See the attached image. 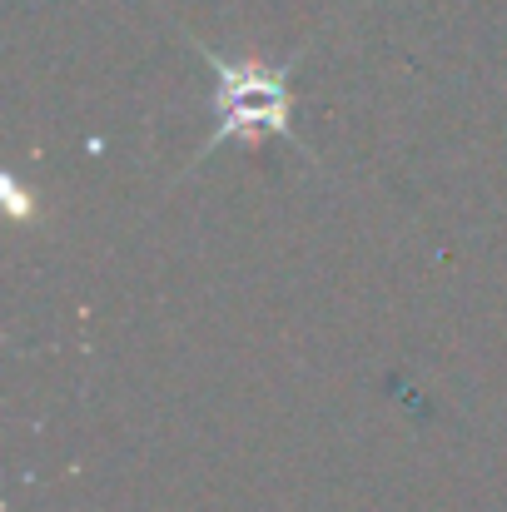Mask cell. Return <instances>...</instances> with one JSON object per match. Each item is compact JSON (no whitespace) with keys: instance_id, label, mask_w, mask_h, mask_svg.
Instances as JSON below:
<instances>
[{"instance_id":"cell-1","label":"cell","mask_w":507,"mask_h":512,"mask_svg":"<svg viewBox=\"0 0 507 512\" xmlns=\"http://www.w3.org/2000/svg\"><path fill=\"white\" fill-rule=\"evenodd\" d=\"M214 75H219V100H214V115H219V125H214V135L199 145V155H194V165L189 170H199V160H209L224 140H254V135H279V140H289V145H299V135H294V125H289V70H294V60H284V65H264V60H229V55H219V50H209V45H189ZM304 150V145H299ZM309 155V150H304ZM314 160V155H309Z\"/></svg>"}]
</instances>
